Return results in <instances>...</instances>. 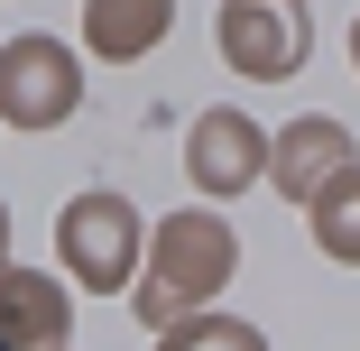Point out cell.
I'll list each match as a JSON object with an SVG mask.
<instances>
[{"label":"cell","instance_id":"6da1fadb","mask_svg":"<svg viewBox=\"0 0 360 351\" xmlns=\"http://www.w3.org/2000/svg\"><path fill=\"white\" fill-rule=\"evenodd\" d=\"M231 277V231L203 222V213H176L158 241H148V287H139V324H185L194 296H212Z\"/></svg>","mask_w":360,"mask_h":351},{"label":"cell","instance_id":"7a4b0ae2","mask_svg":"<svg viewBox=\"0 0 360 351\" xmlns=\"http://www.w3.org/2000/svg\"><path fill=\"white\" fill-rule=\"evenodd\" d=\"M84 93L75 75V56H65L56 37H19V46H0V120H19V129H46L65 120Z\"/></svg>","mask_w":360,"mask_h":351},{"label":"cell","instance_id":"3957f363","mask_svg":"<svg viewBox=\"0 0 360 351\" xmlns=\"http://www.w3.org/2000/svg\"><path fill=\"white\" fill-rule=\"evenodd\" d=\"M56 250L75 259L84 287H120L129 259H139V213H129L120 194H75L65 222H56Z\"/></svg>","mask_w":360,"mask_h":351},{"label":"cell","instance_id":"277c9868","mask_svg":"<svg viewBox=\"0 0 360 351\" xmlns=\"http://www.w3.org/2000/svg\"><path fill=\"white\" fill-rule=\"evenodd\" d=\"M222 56L240 65V75H296L305 65V10L296 0H231L222 10Z\"/></svg>","mask_w":360,"mask_h":351},{"label":"cell","instance_id":"5b68a950","mask_svg":"<svg viewBox=\"0 0 360 351\" xmlns=\"http://www.w3.org/2000/svg\"><path fill=\"white\" fill-rule=\"evenodd\" d=\"M185 167H194V185H212V194H240V185L259 176V129H250L240 111H203Z\"/></svg>","mask_w":360,"mask_h":351},{"label":"cell","instance_id":"8992f818","mask_svg":"<svg viewBox=\"0 0 360 351\" xmlns=\"http://www.w3.org/2000/svg\"><path fill=\"white\" fill-rule=\"evenodd\" d=\"M342 167H351V139H342V120H296V129L277 139V158H268V176H277L286 194H305V203H314V194H323Z\"/></svg>","mask_w":360,"mask_h":351},{"label":"cell","instance_id":"52a82bcc","mask_svg":"<svg viewBox=\"0 0 360 351\" xmlns=\"http://www.w3.org/2000/svg\"><path fill=\"white\" fill-rule=\"evenodd\" d=\"M167 0H93L84 10V37H93V56H148L158 37H167Z\"/></svg>","mask_w":360,"mask_h":351},{"label":"cell","instance_id":"ba28073f","mask_svg":"<svg viewBox=\"0 0 360 351\" xmlns=\"http://www.w3.org/2000/svg\"><path fill=\"white\" fill-rule=\"evenodd\" d=\"M0 333L10 342H56L65 333V296L28 268H0Z\"/></svg>","mask_w":360,"mask_h":351},{"label":"cell","instance_id":"9c48e42d","mask_svg":"<svg viewBox=\"0 0 360 351\" xmlns=\"http://www.w3.org/2000/svg\"><path fill=\"white\" fill-rule=\"evenodd\" d=\"M314 241L333 259H360V167H342L323 194H314Z\"/></svg>","mask_w":360,"mask_h":351},{"label":"cell","instance_id":"30bf717a","mask_svg":"<svg viewBox=\"0 0 360 351\" xmlns=\"http://www.w3.org/2000/svg\"><path fill=\"white\" fill-rule=\"evenodd\" d=\"M158 351H259L250 324H222V314H194V324H167Z\"/></svg>","mask_w":360,"mask_h":351},{"label":"cell","instance_id":"8fae6325","mask_svg":"<svg viewBox=\"0 0 360 351\" xmlns=\"http://www.w3.org/2000/svg\"><path fill=\"white\" fill-rule=\"evenodd\" d=\"M351 56H360V28H351Z\"/></svg>","mask_w":360,"mask_h":351},{"label":"cell","instance_id":"7c38bea8","mask_svg":"<svg viewBox=\"0 0 360 351\" xmlns=\"http://www.w3.org/2000/svg\"><path fill=\"white\" fill-rule=\"evenodd\" d=\"M0 241H10V222H0Z\"/></svg>","mask_w":360,"mask_h":351},{"label":"cell","instance_id":"4fadbf2b","mask_svg":"<svg viewBox=\"0 0 360 351\" xmlns=\"http://www.w3.org/2000/svg\"><path fill=\"white\" fill-rule=\"evenodd\" d=\"M0 351H10V333H0Z\"/></svg>","mask_w":360,"mask_h":351}]
</instances>
